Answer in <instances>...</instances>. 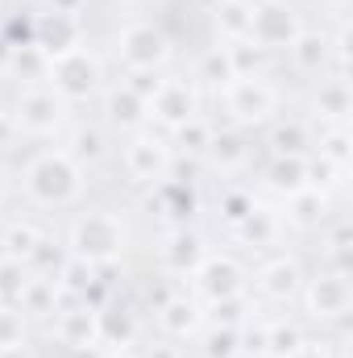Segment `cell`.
<instances>
[{
    "label": "cell",
    "mask_w": 353,
    "mask_h": 358,
    "mask_svg": "<svg viewBox=\"0 0 353 358\" xmlns=\"http://www.w3.org/2000/svg\"><path fill=\"white\" fill-rule=\"evenodd\" d=\"M299 34H303V17H299L287 0H266V4H254L250 42H254L258 50H287Z\"/></svg>",
    "instance_id": "cell-4"
},
{
    "label": "cell",
    "mask_w": 353,
    "mask_h": 358,
    "mask_svg": "<svg viewBox=\"0 0 353 358\" xmlns=\"http://www.w3.org/2000/svg\"><path fill=\"white\" fill-rule=\"evenodd\" d=\"M108 358H133V355H125V350H117V355H108Z\"/></svg>",
    "instance_id": "cell-42"
},
{
    "label": "cell",
    "mask_w": 353,
    "mask_h": 358,
    "mask_svg": "<svg viewBox=\"0 0 353 358\" xmlns=\"http://www.w3.org/2000/svg\"><path fill=\"white\" fill-rule=\"evenodd\" d=\"M195 275V287H200V296L204 300H229V296H241V287H246V271L237 259H229V255H204L200 259V267L191 271Z\"/></svg>",
    "instance_id": "cell-9"
},
{
    "label": "cell",
    "mask_w": 353,
    "mask_h": 358,
    "mask_svg": "<svg viewBox=\"0 0 353 358\" xmlns=\"http://www.w3.org/2000/svg\"><path fill=\"white\" fill-rule=\"evenodd\" d=\"M117 50H121L129 71H158L171 59V42L154 25H125L117 38Z\"/></svg>",
    "instance_id": "cell-6"
},
{
    "label": "cell",
    "mask_w": 353,
    "mask_h": 358,
    "mask_svg": "<svg viewBox=\"0 0 353 358\" xmlns=\"http://www.w3.org/2000/svg\"><path fill=\"white\" fill-rule=\"evenodd\" d=\"M108 117L121 125V129H142L146 121H150V108H146V100L137 96V92H129L125 84L108 96Z\"/></svg>",
    "instance_id": "cell-18"
},
{
    "label": "cell",
    "mask_w": 353,
    "mask_h": 358,
    "mask_svg": "<svg viewBox=\"0 0 353 358\" xmlns=\"http://www.w3.org/2000/svg\"><path fill=\"white\" fill-rule=\"evenodd\" d=\"M299 292H303V304H308V313L316 321H337V317L350 313V304H353L350 275H337V271L308 279V287H299Z\"/></svg>",
    "instance_id": "cell-8"
},
{
    "label": "cell",
    "mask_w": 353,
    "mask_h": 358,
    "mask_svg": "<svg viewBox=\"0 0 353 358\" xmlns=\"http://www.w3.org/2000/svg\"><path fill=\"white\" fill-rule=\"evenodd\" d=\"M208 159H212L220 171H233V167H241V163L250 159V146H246V138H241L237 129L212 134V138H208Z\"/></svg>",
    "instance_id": "cell-19"
},
{
    "label": "cell",
    "mask_w": 353,
    "mask_h": 358,
    "mask_svg": "<svg viewBox=\"0 0 353 358\" xmlns=\"http://www.w3.org/2000/svg\"><path fill=\"white\" fill-rule=\"evenodd\" d=\"M158 84H163V80H158V76H154V71H133V76H129V84H125V88H129V92H137V96H142V100H146V104H150V96H154V92H158Z\"/></svg>",
    "instance_id": "cell-37"
},
{
    "label": "cell",
    "mask_w": 353,
    "mask_h": 358,
    "mask_svg": "<svg viewBox=\"0 0 353 358\" xmlns=\"http://www.w3.org/2000/svg\"><path fill=\"white\" fill-rule=\"evenodd\" d=\"M59 279L50 275H29L25 283V296H21V313H54V300H59Z\"/></svg>",
    "instance_id": "cell-23"
},
{
    "label": "cell",
    "mask_w": 353,
    "mask_h": 358,
    "mask_svg": "<svg viewBox=\"0 0 353 358\" xmlns=\"http://www.w3.org/2000/svg\"><path fill=\"white\" fill-rule=\"evenodd\" d=\"M38 242H42V234H38L33 225H13V229L4 234V259L29 263V255L38 250Z\"/></svg>",
    "instance_id": "cell-28"
},
{
    "label": "cell",
    "mask_w": 353,
    "mask_h": 358,
    "mask_svg": "<svg viewBox=\"0 0 353 358\" xmlns=\"http://www.w3.org/2000/svg\"><path fill=\"white\" fill-rule=\"evenodd\" d=\"M158 321H163V329H167L171 338H187V334H195V329H200V308H195L187 296H175V300H167V304H163Z\"/></svg>",
    "instance_id": "cell-21"
},
{
    "label": "cell",
    "mask_w": 353,
    "mask_h": 358,
    "mask_svg": "<svg viewBox=\"0 0 353 358\" xmlns=\"http://www.w3.org/2000/svg\"><path fill=\"white\" fill-rule=\"evenodd\" d=\"M200 259H204V238H200V234H191V229L171 234V242L163 246V263H167V271H175V275L195 271V267H200Z\"/></svg>",
    "instance_id": "cell-15"
},
{
    "label": "cell",
    "mask_w": 353,
    "mask_h": 358,
    "mask_svg": "<svg viewBox=\"0 0 353 358\" xmlns=\"http://www.w3.org/2000/svg\"><path fill=\"white\" fill-rule=\"evenodd\" d=\"M0 196H4V167H0Z\"/></svg>",
    "instance_id": "cell-43"
},
{
    "label": "cell",
    "mask_w": 353,
    "mask_h": 358,
    "mask_svg": "<svg viewBox=\"0 0 353 358\" xmlns=\"http://www.w3.org/2000/svg\"><path fill=\"white\" fill-rule=\"evenodd\" d=\"M212 21H216V34H220L225 42H250L254 4H250V0H216Z\"/></svg>",
    "instance_id": "cell-14"
},
{
    "label": "cell",
    "mask_w": 353,
    "mask_h": 358,
    "mask_svg": "<svg viewBox=\"0 0 353 358\" xmlns=\"http://www.w3.org/2000/svg\"><path fill=\"white\" fill-rule=\"evenodd\" d=\"M25 187L38 204L63 208L71 200H80L84 192V167L67 155V150H46L25 167Z\"/></svg>",
    "instance_id": "cell-1"
},
{
    "label": "cell",
    "mask_w": 353,
    "mask_h": 358,
    "mask_svg": "<svg viewBox=\"0 0 353 358\" xmlns=\"http://www.w3.org/2000/svg\"><path fill=\"white\" fill-rule=\"evenodd\" d=\"M96 325H100V342H108V346H129V342L137 338V321H133V313H125V308H104V313H96Z\"/></svg>",
    "instance_id": "cell-22"
},
{
    "label": "cell",
    "mask_w": 353,
    "mask_h": 358,
    "mask_svg": "<svg viewBox=\"0 0 353 358\" xmlns=\"http://www.w3.org/2000/svg\"><path fill=\"white\" fill-rule=\"evenodd\" d=\"M333 4H345V0H333Z\"/></svg>",
    "instance_id": "cell-44"
},
{
    "label": "cell",
    "mask_w": 353,
    "mask_h": 358,
    "mask_svg": "<svg viewBox=\"0 0 353 358\" xmlns=\"http://www.w3.org/2000/svg\"><path fill=\"white\" fill-rule=\"evenodd\" d=\"M287 50H291V59H295L299 71H320V63H324V55H329V42H324L320 34H308V29H303Z\"/></svg>",
    "instance_id": "cell-25"
},
{
    "label": "cell",
    "mask_w": 353,
    "mask_h": 358,
    "mask_svg": "<svg viewBox=\"0 0 353 358\" xmlns=\"http://www.w3.org/2000/svg\"><path fill=\"white\" fill-rule=\"evenodd\" d=\"M266 179H270L274 192L295 196V192L308 187V159H303V155H274V163H270Z\"/></svg>",
    "instance_id": "cell-17"
},
{
    "label": "cell",
    "mask_w": 353,
    "mask_h": 358,
    "mask_svg": "<svg viewBox=\"0 0 353 358\" xmlns=\"http://www.w3.org/2000/svg\"><path fill=\"white\" fill-rule=\"evenodd\" d=\"M237 234L250 238V242H266V238L274 234V217H270L266 208H250V213L237 221Z\"/></svg>",
    "instance_id": "cell-33"
},
{
    "label": "cell",
    "mask_w": 353,
    "mask_h": 358,
    "mask_svg": "<svg viewBox=\"0 0 353 358\" xmlns=\"http://www.w3.org/2000/svg\"><path fill=\"white\" fill-rule=\"evenodd\" d=\"M33 46H38L46 59L75 50V46H80V21H75L71 13H63V8L42 13V17H38V25H33Z\"/></svg>",
    "instance_id": "cell-12"
},
{
    "label": "cell",
    "mask_w": 353,
    "mask_h": 358,
    "mask_svg": "<svg viewBox=\"0 0 353 358\" xmlns=\"http://www.w3.org/2000/svg\"><path fill=\"white\" fill-rule=\"evenodd\" d=\"M150 117L154 121H163V125H171V129H179V125H187L191 117H195V108H200V100H195V88L187 84V80H163L158 84V92L150 96Z\"/></svg>",
    "instance_id": "cell-11"
},
{
    "label": "cell",
    "mask_w": 353,
    "mask_h": 358,
    "mask_svg": "<svg viewBox=\"0 0 353 358\" xmlns=\"http://www.w3.org/2000/svg\"><path fill=\"white\" fill-rule=\"evenodd\" d=\"M316 108L324 113V117H345L350 113V84L345 80H333V84H324L320 88V96H316Z\"/></svg>",
    "instance_id": "cell-29"
},
{
    "label": "cell",
    "mask_w": 353,
    "mask_h": 358,
    "mask_svg": "<svg viewBox=\"0 0 353 358\" xmlns=\"http://www.w3.org/2000/svg\"><path fill=\"white\" fill-rule=\"evenodd\" d=\"M21 342H25V313L0 308V346H21Z\"/></svg>",
    "instance_id": "cell-34"
},
{
    "label": "cell",
    "mask_w": 353,
    "mask_h": 358,
    "mask_svg": "<svg viewBox=\"0 0 353 358\" xmlns=\"http://www.w3.org/2000/svg\"><path fill=\"white\" fill-rule=\"evenodd\" d=\"M59 338L75 350H88L100 342V325H96V308H71L59 317Z\"/></svg>",
    "instance_id": "cell-16"
},
{
    "label": "cell",
    "mask_w": 353,
    "mask_h": 358,
    "mask_svg": "<svg viewBox=\"0 0 353 358\" xmlns=\"http://www.w3.org/2000/svg\"><path fill=\"white\" fill-rule=\"evenodd\" d=\"M46 80H50V88L71 104V100H88V96L100 92L104 67H100V59L91 55L88 46H75V50H67V55H54V59H50Z\"/></svg>",
    "instance_id": "cell-3"
},
{
    "label": "cell",
    "mask_w": 353,
    "mask_h": 358,
    "mask_svg": "<svg viewBox=\"0 0 353 358\" xmlns=\"http://www.w3.org/2000/svg\"><path fill=\"white\" fill-rule=\"evenodd\" d=\"M262 338H266V355H287V350H295L303 338H299V329L295 325H287V321H274V325H266L262 329Z\"/></svg>",
    "instance_id": "cell-31"
},
{
    "label": "cell",
    "mask_w": 353,
    "mask_h": 358,
    "mask_svg": "<svg viewBox=\"0 0 353 358\" xmlns=\"http://www.w3.org/2000/svg\"><path fill=\"white\" fill-rule=\"evenodd\" d=\"M67 242H71V259H80L88 267H108L125 250V225L112 213H88L71 225Z\"/></svg>",
    "instance_id": "cell-2"
},
{
    "label": "cell",
    "mask_w": 353,
    "mask_h": 358,
    "mask_svg": "<svg viewBox=\"0 0 353 358\" xmlns=\"http://www.w3.org/2000/svg\"><path fill=\"white\" fill-rule=\"evenodd\" d=\"M25 283H29L25 263H17V259H0V308H21Z\"/></svg>",
    "instance_id": "cell-24"
},
{
    "label": "cell",
    "mask_w": 353,
    "mask_h": 358,
    "mask_svg": "<svg viewBox=\"0 0 353 358\" xmlns=\"http://www.w3.org/2000/svg\"><path fill=\"white\" fill-rule=\"evenodd\" d=\"M225 208H229V213H225V217H229V221H233V225H237V221H241V217H246V213H250V208H254V204H250V200H246V196H229V200H225Z\"/></svg>",
    "instance_id": "cell-39"
},
{
    "label": "cell",
    "mask_w": 353,
    "mask_h": 358,
    "mask_svg": "<svg viewBox=\"0 0 353 358\" xmlns=\"http://www.w3.org/2000/svg\"><path fill=\"white\" fill-rule=\"evenodd\" d=\"M175 134H179V146H183V150H191V155L208 150V138H212V129H208V125H204L200 117H191L187 125H179Z\"/></svg>",
    "instance_id": "cell-35"
},
{
    "label": "cell",
    "mask_w": 353,
    "mask_h": 358,
    "mask_svg": "<svg viewBox=\"0 0 353 358\" xmlns=\"http://www.w3.org/2000/svg\"><path fill=\"white\" fill-rule=\"evenodd\" d=\"M0 358H29V350H25V342L21 346H0Z\"/></svg>",
    "instance_id": "cell-40"
},
{
    "label": "cell",
    "mask_w": 353,
    "mask_h": 358,
    "mask_svg": "<svg viewBox=\"0 0 353 358\" xmlns=\"http://www.w3.org/2000/svg\"><path fill=\"white\" fill-rule=\"evenodd\" d=\"M100 150H104L100 134H96V129H80V134H75V150H71V159H75V163H80V159H100Z\"/></svg>",
    "instance_id": "cell-36"
},
{
    "label": "cell",
    "mask_w": 353,
    "mask_h": 358,
    "mask_svg": "<svg viewBox=\"0 0 353 358\" xmlns=\"http://www.w3.org/2000/svg\"><path fill=\"white\" fill-rule=\"evenodd\" d=\"M13 121H17V129H25V134H54V129H63V121H67V100L54 88H29L17 100Z\"/></svg>",
    "instance_id": "cell-7"
},
{
    "label": "cell",
    "mask_w": 353,
    "mask_h": 358,
    "mask_svg": "<svg viewBox=\"0 0 353 358\" xmlns=\"http://www.w3.org/2000/svg\"><path fill=\"white\" fill-rule=\"evenodd\" d=\"M258 287H262L270 300H291L299 287H303V271L295 259H274L258 271Z\"/></svg>",
    "instance_id": "cell-13"
},
{
    "label": "cell",
    "mask_w": 353,
    "mask_h": 358,
    "mask_svg": "<svg viewBox=\"0 0 353 358\" xmlns=\"http://www.w3.org/2000/svg\"><path fill=\"white\" fill-rule=\"evenodd\" d=\"M270 146H274V155H303L308 129H303L299 121H287V125H278V129L270 134Z\"/></svg>",
    "instance_id": "cell-30"
},
{
    "label": "cell",
    "mask_w": 353,
    "mask_h": 358,
    "mask_svg": "<svg viewBox=\"0 0 353 358\" xmlns=\"http://www.w3.org/2000/svg\"><path fill=\"white\" fill-rule=\"evenodd\" d=\"M287 221H291V225H299V229L320 225V221H324V192L303 187V192L287 196Z\"/></svg>",
    "instance_id": "cell-20"
},
{
    "label": "cell",
    "mask_w": 353,
    "mask_h": 358,
    "mask_svg": "<svg viewBox=\"0 0 353 358\" xmlns=\"http://www.w3.org/2000/svg\"><path fill=\"white\" fill-rule=\"evenodd\" d=\"M200 358H241V338L233 325H216L204 334V350Z\"/></svg>",
    "instance_id": "cell-27"
},
{
    "label": "cell",
    "mask_w": 353,
    "mask_h": 358,
    "mask_svg": "<svg viewBox=\"0 0 353 358\" xmlns=\"http://www.w3.org/2000/svg\"><path fill=\"white\" fill-rule=\"evenodd\" d=\"M320 159H329V163H337V167L350 171V134H345V125H333L320 138Z\"/></svg>",
    "instance_id": "cell-32"
},
{
    "label": "cell",
    "mask_w": 353,
    "mask_h": 358,
    "mask_svg": "<svg viewBox=\"0 0 353 358\" xmlns=\"http://www.w3.org/2000/svg\"><path fill=\"white\" fill-rule=\"evenodd\" d=\"M225 108L233 113L237 125H266L278 113V92L258 76H237L225 88Z\"/></svg>",
    "instance_id": "cell-5"
},
{
    "label": "cell",
    "mask_w": 353,
    "mask_h": 358,
    "mask_svg": "<svg viewBox=\"0 0 353 358\" xmlns=\"http://www.w3.org/2000/svg\"><path fill=\"white\" fill-rule=\"evenodd\" d=\"M125 171L137 179V183H163L171 171V146L150 138V134H137L129 146H125Z\"/></svg>",
    "instance_id": "cell-10"
},
{
    "label": "cell",
    "mask_w": 353,
    "mask_h": 358,
    "mask_svg": "<svg viewBox=\"0 0 353 358\" xmlns=\"http://www.w3.org/2000/svg\"><path fill=\"white\" fill-rule=\"evenodd\" d=\"M150 358H183L175 346H158V350H150Z\"/></svg>",
    "instance_id": "cell-41"
},
{
    "label": "cell",
    "mask_w": 353,
    "mask_h": 358,
    "mask_svg": "<svg viewBox=\"0 0 353 358\" xmlns=\"http://www.w3.org/2000/svg\"><path fill=\"white\" fill-rule=\"evenodd\" d=\"M200 80H208V84H216V88H229V84L237 80V67H233L229 46H216V50L204 55V63H200Z\"/></svg>",
    "instance_id": "cell-26"
},
{
    "label": "cell",
    "mask_w": 353,
    "mask_h": 358,
    "mask_svg": "<svg viewBox=\"0 0 353 358\" xmlns=\"http://www.w3.org/2000/svg\"><path fill=\"white\" fill-rule=\"evenodd\" d=\"M283 358H329V346H320V342H299L295 350H287Z\"/></svg>",
    "instance_id": "cell-38"
}]
</instances>
